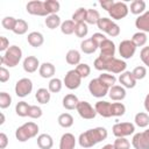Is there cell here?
Listing matches in <instances>:
<instances>
[{
  "instance_id": "6da1fadb",
  "label": "cell",
  "mask_w": 149,
  "mask_h": 149,
  "mask_svg": "<svg viewBox=\"0 0 149 149\" xmlns=\"http://www.w3.org/2000/svg\"><path fill=\"white\" fill-rule=\"evenodd\" d=\"M108 136L107 129L105 127H95L92 129H88L79 135L78 142L81 148H91L99 142L106 140Z\"/></svg>"
},
{
  "instance_id": "7a4b0ae2",
  "label": "cell",
  "mask_w": 149,
  "mask_h": 149,
  "mask_svg": "<svg viewBox=\"0 0 149 149\" xmlns=\"http://www.w3.org/2000/svg\"><path fill=\"white\" fill-rule=\"evenodd\" d=\"M22 58V50L20 47L17 45H10L7 51L3 52V55L1 56V65H6L9 68H14L16 66L20 61Z\"/></svg>"
},
{
  "instance_id": "3957f363",
  "label": "cell",
  "mask_w": 149,
  "mask_h": 149,
  "mask_svg": "<svg viewBox=\"0 0 149 149\" xmlns=\"http://www.w3.org/2000/svg\"><path fill=\"white\" fill-rule=\"evenodd\" d=\"M38 133V126L33 122H26L22 126H20L19 128H16L15 130V137L19 142H26L33 137H35Z\"/></svg>"
},
{
  "instance_id": "277c9868",
  "label": "cell",
  "mask_w": 149,
  "mask_h": 149,
  "mask_svg": "<svg viewBox=\"0 0 149 149\" xmlns=\"http://www.w3.org/2000/svg\"><path fill=\"white\" fill-rule=\"evenodd\" d=\"M97 26L102 33H106L111 37H116L120 34V27L108 17H100Z\"/></svg>"
},
{
  "instance_id": "5b68a950",
  "label": "cell",
  "mask_w": 149,
  "mask_h": 149,
  "mask_svg": "<svg viewBox=\"0 0 149 149\" xmlns=\"http://www.w3.org/2000/svg\"><path fill=\"white\" fill-rule=\"evenodd\" d=\"M88 91L93 97L102 98L106 94H108L109 87L106 84H104L99 78H94L88 83Z\"/></svg>"
},
{
  "instance_id": "8992f818",
  "label": "cell",
  "mask_w": 149,
  "mask_h": 149,
  "mask_svg": "<svg viewBox=\"0 0 149 149\" xmlns=\"http://www.w3.org/2000/svg\"><path fill=\"white\" fill-rule=\"evenodd\" d=\"M115 137H126L135 132V125L132 122H118L112 127Z\"/></svg>"
},
{
  "instance_id": "52a82bcc",
  "label": "cell",
  "mask_w": 149,
  "mask_h": 149,
  "mask_svg": "<svg viewBox=\"0 0 149 149\" xmlns=\"http://www.w3.org/2000/svg\"><path fill=\"white\" fill-rule=\"evenodd\" d=\"M33 91V81L29 78H21L15 84V94L20 98L29 95Z\"/></svg>"
},
{
  "instance_id": "ba28073f",
  "label": "cell",
  "mask_w": 149,
  "mask_h": 149,
  "mask_svg": "<svg viewBox=\"0 0 149 149\" xmlns=\"http://www.w3.org/2000/svg\"><path fill=\"white\" fill-rule=\"evenodd\" d=\"M128 12H129V8H128L127 3L118 1V2H114L113 7L109 9L108 14L113 20H121L128 15Z\"/></svg>"
},
{
  "instance_id": "9c48e42d",
  "label": "cell",
  "mask_w": 149,
  "mask_h": 149,
  "mask_svg": "<svg viewBox=\"0 0 149 149\" xmlns=\"http://www.w3.org/2000/svg\"><path fill=\"white\" fill-rule=\"evenodd\" d=\"M63 84L69 90H77L81 84V77L78 74L76 70H70L66 72L63 79Z\"/></svg>"
},
{
  "instance_id": "30bf717a",
  "label": "cell",
  "mask_w": 149,
  "mask_h": 149,
  "mask_svg": "<svg viewBox=\"0 0 149 149\" xmlns=\"http://www.w3.org/2000/svg\"><path fill=\"white\" fill-rule=\"evenodd\" d=\"M132 146L135 149H149V129L136 133L132 139Z\"/></svg>"
},
{
  "instance_id": "8fae6325",
  "label": "cell",
  "mask_w": 149,
  "mask_h": 149,
  "mask_svg": "<svg viewBox=\"0 0 149 149\" xmlns=\"http://www.w3.org/2000/svg\"><path fill=\"white\" fill-rule=\"evenodd\" d=\"M26 9L29 14L31 15H37V16H48V12L45 9L44 6V1H40V0H33L29 1L26 6Z\"/></svg>"
},
{
  "instance_id": "7c38bea8",
  "label": "cell",
  "mask_w": 149,
  "mask_h": 149,
  "mask_svg": "<svg viewBox=\"0 0 149 149\" xmlns=\"http://www.w3.org/2000/svg\"><path fill=\"white\" fill-rule=\"evenodd\" d=\"M77 112L79 114L80 118L85 119V120H91V119H94L95 115H97V112H95V108L87 101H79L78 106H77Z\"/></svg>"
},
{
  "instance_id": "4fadbf2b",
  "label": "cell",
  "mask_w": 149,
  "mask_h": 149,
  "mask_svg": "<svg viewBox=\"0 0 149 149\" xmlns=\"http://www.w3.org/2000/svg\"><path fill=\"white\" fill-rule=\"evenodd\" d=\"M136 45L132 42V40H123L119 44V54L122 58L129 59L135 55Z\"/></svg>"
},
{
  "instance_id": "5bb4252c",
  "label": "cell",
  "mask_w": 149,
  "mask_h": 149,
  "mask_svg": "<svg viewBox=\"0 0 149 149\" xmlns=\"http://www.w3.org/2000/svg\"><path fill=\"white\" fill-rule=\"evenodd\" d=\"M114 58H115V57H109V56H101V55H99V57L95 58V61H94V63H93V66H94V69H97V70H99V71L109 72Z\"/></svg>"
},
{
  "instance_id": "9a60e30c",
  "label": "cell",
  "mask_w": 149,
  "mask_h": 149,
  "mask_svg": "<svg viewBox=\"0 0 149 149\" xmlns=\"http://www.w3.org/2000/svg\"><path fill=\"white\" fill-rule=\"evenodd\" d=\"M97 114L101 115L102 118H111L112 116V102L105 101V100H99L94 105Z\"/></svg>"
},
{
  "instance_id": "2e32d148",
  "label": "cell",
  "mask_w": 149,
  "mask_h": 149,
  "mask_svg": "<svg viewBox=\"0 0 149 149\" xmlns=\"http://www.w3.org/2000/svg\"><path fill=\"white\" fill-rule=\"evenodd\" d=\"M23 70L28 73H33L35 71H37V69H40L41 64L38 62V59L35 57V56H27L23 61Z\"/></svg>"
},
{
  "instance_id": "e0dca14e",
  "label": "cell",
  "mask_w": 149,
  "mask_h": 149,
  "mask_svg": "<svg viewBox=\"0 0 149 149\" xmlns=\"http://www.w3.org/2000/svg\"><path fill=\"white\" fill-rule=\"evenodd\" d=\"M135 27L139 29V31L149 33V10L137 16L135 20Z\"/></svg>"
},
{
  "instance_id": "ac0fdd59",
  "label": "cell",
  "mask_w": 149,
  "mask_h": 149,
  "mask_svg": "<svg viewBox=\"0 0 149 149\" xmlns=\"http://www.w3.org/2000/svg\"><path fill=\"white\" fill-rule=\"evenodd\" d=\"M119 81H120L121 86H123L125 88H133L136 85V79L134 78V76L130 71L122 72L119 77Z\"/></svg>"
},
{
  "instance_id": "d6986e66",
  "label": "cell",
  "mask_w": 149,
  "mask_h": 149,
  "mask_svg": "<svg viewBox=\"0 0 149 149\" xmlns=\"http://www.w3.org/2000/svg\"><path fill=\"white\" fill-rule=\"evenodd\" d=\"M108 95L114 101H121L126 98V88L121 85H114L109 88Z\"/></svg>"
},
{
  "instance_id": "ffe728a7",
  "label": "cell",
  "mask_w": 149,
  "mask_h": 149,
  "mask_svg": "<svg viewBox=\"0 0 149 149\" xmlns=\"http://www.w3.org/2000/svg\"><path fill=\"white\" fill-rule=\"evenodd\" d=\"M76 137L71 133H65L59 140V149H74Z\"/></svg>"
},
{
  "instance_id": "44dd1931",
  "label": "cell",
  "mask_w": 149,
  "mask_h": 149,
  "mask_svg": "<svg viewBox=\"0 0 149 149\" xmlns=\"http://www.w3.org/2000/svg\"><path fill=\"white\" fill-rule=\"evenodd\" d=\"M100 49V55L101 56H109V57H114L115 55V44L112 40L107 38L105 40L101 45L99 47Z\"/></svg>"
},
{
  "instance_id": "7402d4cb",
  "label": "cell",
  "mask_w": 149,
  "mask_h": 149,
  "mask_svg": "<svg viewBox=\"0 0 149 149\" xmlns=\"http://www.w3.org/2000/svg\"><path fill=\"white\" fill-rule=\"evenodd\" d=\"M56 72V69H55V65L52 63H49V62H44L41 64L40 69H38V73L42 78H51L54 77Z\"/></svg>"
},
{
  "instance_id": "603a6c76",
  "label": "cell",
  "mask_w": 149,
  "mask_h": 149,
  "mask_svg": "<svg viewBox=\"0 0 149 149\" xmlns=\"http://www.w3.org/2000/svg\"><path fill=\"white\" fill-rule=\"evenodd\" d=\"M27 41H28V43H29L31 47H34V48H40V47L44 43V37H43V35H42L41 33H38V31H31V33L28 34Z\"/></svg>"
},
{
  "instance_id": "cb8c5ba5",
  "label": "cell",
  "mask_w": 149,
  "mask_h": 149,
  "mask_svg": "<svg viewBox=\"0 0 149 149\" xmlns=\"http://www.w3.org/2000/svg\"><path fill=\"white\" fill-rule=\"evenodd\" d=\"M78 104H79V100H78L77 95L73 93H69L63 98V107L65 109H69V111L76 109Z\"/></svg>"
},
{
  "instance_id": "d4e9b609",
  "label": "cell",
  "mask_w": 149,
  "mask_h": 149,
  "mask_svg": "<svg viewBox=\"0 0 149 149\" xmlns=\"http://www.w3.org/2000/svg\"><path fill=\"white\" fill-rule=\"evenodd\" d=\"M36 141H37V147L40 149H51L54 146V140L49 134H40Z\"/></svg>"
},
{
  "instance_id": "484cf974",
  "label": "cell",
  "mask_w": 149,
  "mask_h": 149,
  "mask_svg": "<svg viewBox=\"0 0 149 149\" xmlns=\"http://www.w3.org/2000/svg\"><path fill=\"white\" fill-rule=\"evenodd\" d=\"M35 98H36L37 102H40V104H42V105H45V104H48V102L50 101L51 93H50L49 90H47V88H44V87H41V88H38V90L36 91Z\"/></svg>"
},
{
  "instance_id": "4316f807",
  "label": "cell",
  "mask_w": 149,
  "mask_h": 149,
  "mask_svg": "<svg viewBox=\"0 0 149 149\" xmlns=\"http://www.w3.org/2000/svg\"><path fill=\"white\" fill-rule=\"evenodd\" d=\"M80 49H81V51H83L84 54L91 55V54H93V52L97 51L98 45H97V44L93 42V40L90 37V38L84 40V41L80 43Z\"/></svg>"
},
{
  "instance_id": "83f0119b",
  "label": "cell",
  "mask_w": 149,
  "mask_h": 149,
  "mask_svg": "<svg viewBox=\"0 0 149 149\" xmlns=\"http://www.w3.org/2000/svg\"><path fill=\"white\" fill-rule=\"evenodd\" d=\"M80 54L78 50L76 49H71L66 52L65 55V59H66V63L70 64V65H78L80 64Z\"/></svg>"
},
{
  "instance_id": "f1b7e54d",
  "label": "cell",
  "mask_w": 149,
  "mask_h": 149,
  "mask_svg": "<svg viewBox=\"0 0 149 149\" xmlns=\"http://www.w3.org/2000/svg\"><path fill=\"white\" fill-rule=\"evenodd\" d=\"M130 13L134 15H141L144 13L146 10V2L143 0H134L130 3V8H129Z\"/></svg>"
},
{
  "instance_id": "f546056e",
  "label": "cell",
  "mask_w": 149,
  "mask_h": 149,
  "mask_svg": "<svg viewBox=\"0 0 149 149\" xmlns=\"http://www.w3.org/2000/svg\"><path fill=\"white\" fill-rule=\"evenodd\" d=\"M57 122L63 128H70L73 125V116L70 113H62V114H59Z\"/></svg>"
},
{
  "instance_id": "4dcf8cb0",
  "label": "cell",
  "mask_w": 149,
  "mask_h": 149,
  "mask_svg": "<svg viewBox=\"0 0 149 149\" xmlns=\"http://www.w3.org/2000/svg\"><path fill=\"white\" fill-rule=\"evenodd\" d=\"M135 125L140 128H146L149 125V114L146 112H139L134 118Z\"/></svg>"
},
{
  "instance_id": "1f68e13d",
  "label": "cell",
  "mask_w": 149,
  "mask_h": 149,
  "mask_svg": "<svg viewBox=\"0 0 149 149\" xmlns=\"http://www.w3.org/2000/svg\"><path fill=\"white\" fill-rule=\"evenodd\" d=\"M44 23L45 26L49 28V29H56L58 28L62 22H61V17L57 15V14H51V15H48L44 20Z\"/></svg>"
},
{
  "instance_id": "d6a6232c",
  "label": "cell",
  "mask_w": 149,
  "mask_h": 149,
  "mask_svg": "<svg viewBox=\"0 0 149 149\" xmlns=\"http://www.w3.org/2000/svg\"><path fill=\"white\" fill-rule=\"evenodd\" d=\"M127 68V64L125 61L122 59H119V58H114L113 63H112V66H111V70H109V73H122L125 72Z\"/></svg>"
},
{
  "instance_id": "836d02e7",
  "label": "cell",
  "mask_w": 149,
  "mask_h": 149,
  "mask_svg": "<svg viewBox=\"0 0 149 149\" xmlns=\"http://www.w3.org/2000/svg\"><path fill=\"white\" fill-rule=\"evenodd\" d=\"M28 31V23L22 20V19H17L16 20V23L14 26V29H13V33L16 34V35H23Z\"/></svg>"
},
{
  "instance_id": "e575fe53",
  "label": "cell",
  "mask_w": 149,
  "mask_h": 149,
  "mask_svg": "<svg viewBox=\"0 0 149 149\" xmlns=\"http://www.w3.org/2000/svg\"><path fill=\"white\" fill-rule=\"evenodd\" d=\"M44 6H45V9H47L49 15L56 14L61 8V3L57 0H45L44 1Z\"/></svg>"
},
{
  "instance_id": "d590c367",
  "label": "cell",
  "mask_w": 149,
  "mask_h": 149,
  "mask_svg": "<svg viewBox=\"0 0 149 149\" xmlns=\"http://www.w3.org/2000/svg\"><path fill=\"white\" fill-rule=\"evenodd\" d=\"M86 14H87V9L84 7L78 8L73 14H72V21L74 23H80V22H85L86 20Z\"/></svg>"
},
{
  "instance_id": "8d00e7d4",
  "label": "cell",
  "mask_w": 149,
  "mask_h": 149,
  "mask_svg": "<svg viewBox=\"0 0 149 149\" xmlns=\"http://www.w3.org/2000/svg\"><path fill=\"white\" fill-rule=\"evenodd\" d=\"M147 40H148L147 38V34L143 33V31H137L132 37V42L136 45V48L137 47H143L147 43Z\"/></svg>"
},
{
  "instance_id": "74e56055",
  "label": "cell",
  "mask_w": 149,
  "mask_h": 149,
  "mask_svg": "<svg viewBox=\"0 0 149 149\" xmlns=\"http://www.w3.org/2000/svg\"><path fill=\"white\" fill-rule=\"evenodd\" d=\"M99 20H100V14L97 9H87L86 20H85L87 24H97Z\"/></svg>"
},
{
  "instance_id": "f35d334b",
  "label": "cell",
  "mask_w": 149,
  "mask_h": 149,
  "mask_svg": "<svg viewBox=\"0 0 149 149\" xmlns=\"http://www.w3.org/2000/svg\"><path fill=\"white\" fill-rule=\"evenodd\" d=\"M74 29H76V23L72 20H66V21L62 22V24H61V31L64 35H71V34H73L74 33Z\"/></svg>"
},
{
  "instance_id": "ab89813d",
  "label": "cell",
  "mask_w": 149,
  "mask_h": 149,
  "mask_svg": "<svg viewBox=\"0 0 149 149\" xmlns=\"http://www.w3.org/2000/svg\"><path fill=\"white\" fill-rule=\"evenodd\" d=\"M62 86H63V81L59 78H51L48 84V90L50 91V93H58L61 92Z\"/></svg>"
},
{
  "instance_id": "60d3db41",
  "label": "cell",
  "mask_w": 149,
  "mask_h": 149,
  "mask_svg": "<svg viewBox=\"0 0 149 149\" xmlns=\"http://www.w3.org/2000/svg\"><path fill=\"white\" fill-rule=\"evenodd\" d=\"M29 107L30 105H28V102L26 101H19L15 106V112L21 118H24V116H28V112H29Z\"/></svg>"
},
{
  "instance_id": "b9f144b4",
  "label": "cell",
  "mask_w": 149,
  "mask_h": 149,
  "mask_svg": "<svg viewBox=\"0 0 149 149\" xmlns=\"http://www.w3.org/2000/svg\"><path fill=\"white\" fill-rule=\"evenodd\" d=\"M98 78H99L104 84H106L109 88H111L112 86H114L115 83H116V78H115V76H114V74H111L109 72H102Z\"/></svg>"
},
{
  "instance_id": "7bdbcfd3",
  "label": "cell",
  "mask_w": 149,
  "mask_h": 149,
  "mask_svg": "<svg viewBox=\"0 0 149 149\" xmlns=\"http://www.w3.org/2000/svg\"><path fill=\"white\" fill-rule=\"evenodd\" d=\"M88 33V27L86 22H80V23H76V29H74V34L77 37H85Z\"/></svg>"
},
{
  "instance_id": "ee69618b",
  "label": "cell",
  "mask_w": 149,
  "mask_h": 149,
  "mask_svg": "<svg viewBox=\"0 0 149 149\" xmlns=\"http://www.w3.org/2000/svg\"><path fill=\"white\" fill-rule=\"evenodd\" d=\"M126 113V106L122 102H112V116H122Z\"/></svg>"
},
{
  "instance_id": "f6af8a7d",
  "label": "cell",
  "mask_w": 149,
  "mask_h": 149,
  "mask_svg": "<svg viewBox=\"0 0 149 149\" xmlns=\"http://www.w3.org/2000/svg\"><path fill=\"white\" fill-rule=\"evenodd\" d=\"M74 70L78 72V74L81 77V79L88 77V74L91 73V68H90V65L86 64V63H80V64H78Z\"/></svg>"
},
{
  "instance_id": "bcb514c9",
  "label": "cell",
  "mask_w": 149,
  "mask_h": 149,
  "mask_svg": "<svg viewBox=\"0 0 149 149\" xmlns=\"http://www.w3.org/2000/svg\"><path fill=\"white\" fill-rule=\"evenodd\" d=\"M113 146L115 149H130V142L126 137H116Z\"/></svg>"
},
{
  "instance_id": "7dc6e473",
  "label": "cell",
  "mask_w": 149,
  "mask_h": 149,
  "mask_svg": "<svg viewBox=\"0 0 149 149\" xmlns=\"http://www.w3.org/2000/svg\"><path fill=\"white\" fill-rule=\"evenodd\" d=\"M12 104V97L7 92H0V108L5 109Z\"/></svg>"
},
{
  "instance_id": "c3c4849f",
  "label": "cell",
  "mask_w": 149,
  "mask_h": 149,
  "mask_svg": "<svg viewBox=\"0 0 149 149\" xmlns=\"http://www.w3.org/2000/svg\"><path fill=\"white\" fill-rule=\"evenodd\" d=\"M16 20H17V19H15V17H13V16H6V17L2 19L1 24H2V27H3L5 29L13 31L14 26H15V23H16Z\"/></svg>"
},
{
  "instance_id": "681fc988",
  "label": "cell",
  "mask_w": 149,
  "mask_h": 149,
  "mask_svg": "<svg viewBox=\"0 0 149 149\" xmlns=\"http://www.w3.org/2000/svg\"><path fill=\"white\" fill-rule=\"evenodd\" d=\"M132 73H133V76H134V78L136 80H141L147 76V69L144 66H142V65H139V66L134 68Z\"/></svg>"
},
{
  "instance_id": "f907efd6",
  "label": "cell",
  "mask_w": 149,
  "mask_h": 149,
  "mask_svg": "<svg viewBox=\"0 0 149 149\" xmlns=\"http://www.w3.org/2000/svg\"><path fill=\"white\" fill-rule=\"evenodd\" d=\"M43 114L42 112V108L37 105H30L29 107V112H28V116L31 118V119H38L41 118Z\"/></svg>"
},
{
  "instance_id": "816d5d0a",
  "label": "cell",
  "mask_w": 149,
  "mask_h": 149,
  "mask_svg": "<svg viewBox=\"0 0 149 149\" xmlns=\"http://www.w3.org/2000/svg\"><path fill=\"white\" fill-rule=\"evenodd\" d=\"M140 58L144 65L149 68V47H143L140 52Z\"/></svg>"
},
{
  "instance_id": "f5cc1de1",
  "label": "cell",
  "mask_w": 149,
  "mask_h": 149,
  "mask_svg": "<svg viewBox=\"0 0 149 149\" xmlns=\"http://www.w3.org/2000/svg\"><path fill=\"white\" fill-rule=\"evenodd\" d=\"M92 40H93V42L98 45V48L101 45V43L105 41V40H107V37L102 34V33H94L93 35H92V37H91Z\"/></svg>"
},
{
  "instance_id": "db71d44e",
  "label": "cell",
  "mask_w": 149,
  "mask_h": 149,
  "mask_svg": "<svg viewBox=\"0 0 149 149\" xmlns=\"http://www.w3.org/2000/svg\"><path fill=\"white\" fill-rule=\"evenodd\" d=\"M7 80H9V71L5 66H1L0 68V81L6 83Z\"/></svg>"
},
{
  "instance_id": "11a10c76",
  "label": "cell",
  "mask_w": 149,
  "mask_h": 149,
  "mask_svg": "<svg viewBox=\"0 0 149 149\" xmlns=\"http://www.w3.org/2000/svg\"><path fill=\"white\" fill-rule=\"evenodd\" d=\"M9 48V41L5 36H0V51L5 52Z\"/></svg>"
},
{
  "instance_id": "9f6ffc18",
  "label": "cell",
  "mask_w": 149,
  "mask_h": 149,
  "mask_svg": "<svg viewBox=\"0 0 149 149\" xmlns=\"http://www.w3.org/2000/svg\"><path fill=\"white\" fill-rule=\"evenodd\" d=\"M99 3H100V6L102 7V9L109 12V9H111V8L113 7V5H114V1H113V0H101Z\"/></svg>"
},
{
  "instance_id": "6f0895ef",
  "label": "cell",
  "mask_w": 149,
  "mask_h": 149,
  "mask_svg": "<svg viewBox=\"0 0 149 149\" xmlns=\"http://www.w3.org/2000/svg\"><path fill=\"white\" fill-rule=\"evenodd\" d=\"M8 146V137L5 133H0V149H5Z\"/></svg>"
},
{
  "instance_id": "680465c9",
  "label": "cell",
  "mask_w": 149,
  "mask_h": 149,
  "mask_svg": "<svg viewBox=\"0 0 149 149\" xmlns=\"http://www.w3.org/2000/svg\"><path fill=\"white\" fill-rule=\"evenodd\" d=\"M144 108H146V111L148 112V114H149V93L146 95V98H144Z\"/></svg>"
},
{
  "instance_id": "91938a15",
  "label": "cell",
  "mask_w": 149,
  "mask_h": 149,
  "mask_svg": "<svg viewBox=\"0 0 149 149\" xmlns=\"http://www.w3.org/2000/svg\"><path fill=\"white\" fill-rule=\"evenodd\" d=\"M101 149H115V148H114V146H113V144L108 143V144H105V146H104Z\"/></svg>"
},
{
  "instance_id": "94428289",
  "label": "cell",
  "mask_w": 149,
  "mask_h": 149,
  "mask_svg": "<svg viewBox=\"0 0 149 149\" xmlns=\"http://www.w3.org/2000/svg\"><path fill=\"white\" fill-rule=\"evenodd\" d=\"M5 123V115L3 113H1V121H0V125H3Z\"/></svg>"
}]
</instances>
